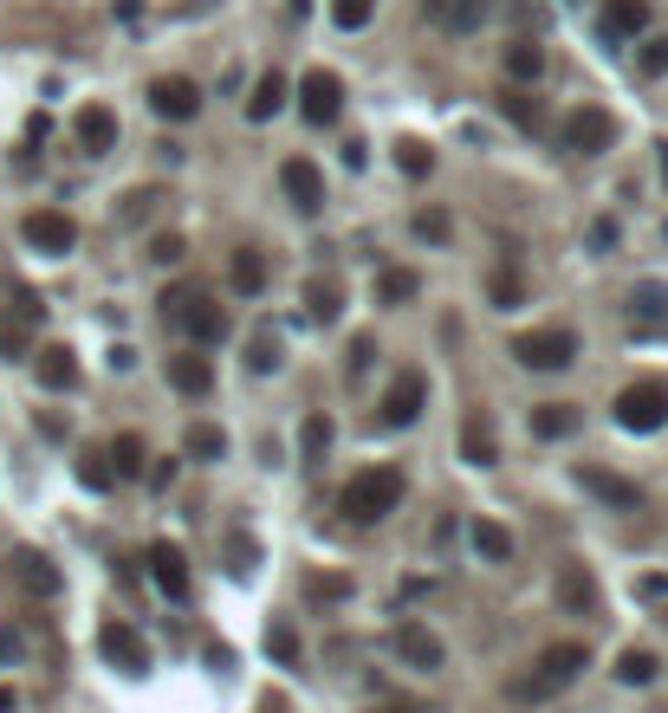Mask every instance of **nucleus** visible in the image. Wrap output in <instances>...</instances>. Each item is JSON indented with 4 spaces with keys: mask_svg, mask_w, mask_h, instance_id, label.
I'll return each mask as SVG.
<instances>
[{
    "mask_svg": "<svg viewBox=\"0 0 668 713\" xmlns=\"http://www.w3.org/2000/svg\"><path fill=\"white\" fill-rule=\"evenodd\" d=\"M396 506H403V474H396V467H364V474L338 494V512H344L351 525H383Z\"/></svg>",
    "mask_w": 668,
    "mask_h": 713,
    "instance_id": "nucleus-1",
    "label": "nucleus"
},
{
    "mask_svg": "<svg viewBox=\"0 0 668 713\" xmlns=\"http://www.w3.org/2000/svg\"><path fill=\"white\" fill-rule=\"evenodd\" d=\"M585 661H591V648H585V642H552V648L532 661V675H525L513 694H520V701H545V694L571 688V681L585 675Z\"/></svg>",
    "mask_w": 668,
    "mask_h": 713,
    "instance_id": "nucleus-2",
    "label": "nucleus"
},
{
    "mask_svg": "<svg viewBox=\"0 0 668 713\" xmlns=\"http://www.w3.org/2000/svg\"><path fill=\"white\" fill-rule=\"evenodd\" d=\"M610 409L630 434H656V428H668V383L663 376H636V383H623V396Z\"/></svg>",
    "mask_w": 668,
    "mask_h": 713,
    "instance_id": "nucleus-3",
    "label": "nucleus"
},
{
    "mask_svg": "<svg viewBox=\"0 0 668 713\" xmlns=\"http://www.w3.org/2000/svg\"><path fill=\"white\" fill-rule=\"evenodd\" d=\"M513 356H520L525 370H565V363H578V331H565V325L520 331L513 338Z\"/></svg>",
    "mask_w": 668,
    "mask_h": 713,
    "instance_id": "nucleus-4",
    "label": "nucleus"
},
{
    "mask_svg": "<svg viewBox=\"0 0 668 713\" xmlns=\"http://www.w3.org/2000/svg\"><path fill=\"white\" fill-rule=\"evenodd\" d=\"M20 234H26V247L46 253V260H66V253L78 247V220L66 208H33L26 220H20Z\"/></svg>",
    "mask_w": 668,
    "mask_h": 713,
    "instance_id": "nucleus-5",
    "label": "nucleus"
},
{
    "mask_svg": "<svg viewBox=\"0 0 668 713\" xmlns=\"http://www.w3.org/2000/svg\"><path fill=\"white\" fill-rule=\"evenodd\" d=\"M558 143H565L571 156H597V149H610V143H616V117H610V111H597V104H578V111H565Z\"/></svg>",
    "mask_w": 668,
    "mask_h": 713,
    "instance_id": "nucleus-6",
    "label": "nucleus"
},
{
    "mask_svg": "<svg viewBox=\"0 0 668 713\" xmlns=\"http://www.w3.org/2000/svg\"><path fill=\"white\" fill-rule=\"evenodd\" d=\"M623 325L636 338H668V285L663 280H636L623 298Z\"/></svg>",
    "mask_w": 668,
    "mask_h": 713,
    "instance_id": "nucleus-7",
    "label": "nucleus"
},
{
    "mask_svg": "<svg viewBox=\"0 0 668 713\" xmlns=\"http://www.w3.org/2000/svg\"><path fill=\"white\" fill-rule=\"evenodd\" d=\"M176 318H182V331H189V344H195V351H215L227 331H234V325H227V305H215L208 292H189Z\"/></svg>",
    "mask_w": 668,
    "mask_h": 713,
    "instance_id": "nucleus-8",
    "label": "nucleus"
},
{
    "mask_svg": "<svg viewBox=\"0 0 668 713\" xmlns=\"http://www.w3.org/2000/svg\"><path fill=\"white\" fill-rule=\"evenodd\" d=\"M396 655H403V668H416V675H442L448 668V642L429 630V623H396Z\"/></svg>",
    "mask_w": 668,
    "mask_h": 713,
    "instance_id": "nucleus-9",
    "label": "nucleus"
},
{
    "mask_svg": "<svg viewBox=\"0 0 668 713\" xmlns=\"http://www.w3.org/2000/svg\"><path fill=\"white\" fill-rule=\"evenodd\" d=\"M422 403H429V376H422V370H403V376L383 389L376 422H383V428H409L416 416H422Z\"/></svg>",
    "mask_w": 668,
    "mask_h": 713,
    "instance_id": "nucleus-10",
    "label": "nucleus"
},
{
    "mask_svg": "<svg viewBox=\"0 0 668 713\" xmlns=\"http://www.w3.org/2000/svg\"><path fill=\"white\" fill-rule=\"evenodd\" d=\"M552 597H558V610H565V616H597V577H591V565L565 558V565L552 570Z\"/></svg>",
    "mask_w": 668,
    "mask_h": 713,
    "instance_id": "nucleus-11",
    "label": "nucleus"
},
{
    "mask_svg": "<svg viewBox=\"0 0 668 713\" xmlns=\"http://www.w3.org/2000/svg\"><path fill=\"white\" fill-rule=\"evenodd\" d=\"M149 111H156V117H169V124H189V117L202 111V84H195V78H182V71H169V78H156V84H149Z\"/></svg>",
    "mask_w": 668,
    "mask_h": 713,
    "instance_id": "nucleus-12",
    "label": "nucleus"
},
{
    "mask_svg": "<svg viewBox=\"0 0 668 713\" xmlns=\"http://www.w3.org/2000/svg\"><path fill=\"white\" fill-rule=\"evenodd\" d=\"M98 648H104V661H111V668H124V675H144V668H149V642L137 636L131 623H117V616L98 630Z\"/></svg>",
    "mask_w": 668,
    "mask_h": 713,
    "instance_id": "nucleus-13",
    "label": "nucleus"
},
{
    "mask_svg": "<svg viewBox=\"0 0 668 713\" xmlns=\"http://www.w3.org/2000/svg\"><path fill=\"white\" fill-rule=\"evenodd\" d=\"M298 111H305L312 124H331V117L344 111V84H338V71H305V78H298Z\"/></svg>",
    "mask_w": 668,
    "mask_h": 713,
    "instance_id": "nucleus-14",
    "label": "nucleus"
},
{
    "mask_svg": "<svg viewBox=\"0 0 668 713\" xmlns=\"http://www.w3.org/2000/svg\"><path fill=\"white\" fill-rule=\"evenodd\" d=\"M149 577H156V590H162L169 603H182V597H189V552H182L176 539H156V545H149Z\"/></svg>",
    "mask_w": 668,
    "mask_h": 713,
    "instance_id": "nucleus-15",
    "label": "nucleus"
},
{
    "mask_svg": "<svg viewBox=\"0 0 668 713\" xmlns=\"http://www.w3.org/2000/svg\"><path fill=\"white\" fill-rule=\"evenodd\" d=\"M280 182H286V195H293L298 214H318V208H325V176H318V162H312V156H286V162H280Z\"/></svg>",
    "mask_w": 668,
    "mask_h": 713,
    "instance_id": "nucleus-16",
    "label": "nucleus"
},
{
    "mask_svg": "<svg viewBox=\"0 0 668 713\" xmlns=\"http://www.w3.org/2000/svg\"><path fill=\"white\" fill-rule=\"evenodd\" d=\"M578 487L591 499H603V506H616V512H643V487L636 480H623V474H603V467H578Z\"/></svg>",
    "mask_w": 668,
    "mask_h": 713,
    "instance_id": "nucleus-17",
    "label": "nucleus"
},
{
    "mask_svg": "<svg viewBox=\"0 0 668 713\" xmlns=\"http://www.w3.org/2000/svg\"><path fill=\"white\" fill-rule=\"evenodd\" d=\"M72 137H78L84 156H111V149H117V111H111V104H84L72 117Z\"/></svg>",
    "mask_w": 668,
    "mask_h": 713,
    "instance_id": "nucleus-18",
    "label": "nucleus"
},
{
    "mask_svg": "<svg viewBox=\"0 0 668 713\" xmlns=\"http://www.w3.org/2000/svg\"><path fill=\"white\" fill-rule=\"evenodd\" d=\"M422 13H429V26H442V33H480L487 13H494V0H422Z\"/></svg>",
    "mask_w": 668,
    "mask_h": 713,
    "instance_id": "nucleus-19",
    "label": "nucleus"
},
{
    "mask_svg": "<svg viewBox=\"0 0 668 713\" xmlns=\"http://www.w3.org/2000/svg\"><path fill=\"white\" fill-rule=\"evenodd\" d=\"M597 33H603L610 46H623V39L649 33V0H610V7H603V20H597Z\"/></svg>",
    "mask_w": 668,
    "mask_h": 713,
    "instance_id": "nucleus-20",
    "label": "nucleus"
},
{
    "mask_svg": "<svg viewBox=\"0 0 668 713\" xmlns=\"http://www.w3.org/2000/svg\"><path fill=\"white\" fill-rule=\"evenodd\" d=\"M33 376H39V389H78V356L66 351V344H46V351L33 356Z\"/></svg>",
    "mask_w": 668,
    "mask_h": 713,
    "instance_id": "nucleus-21",
    "label": "nucleus"
},
{
    "mask_svg": "<svg viewBox=\"0 0 668 713\" xmlns=\"http://www.w3.org/2000/svg\"><path fill=\"white\" fill-rule=\"evenodd\" d=\"M286 98H293L286 71H260V84H253V98H247V117H253V124H273V117L286 111Z\"/></svg>",
    "mask_w": 668,
    "mask_h": 713,
    "instance_id": "nucleus-22",
    "label": "nucleus"
},
{
    "mask_svg": "<svg viewBox=\"0 0 668 713\" xmlns=\"http://www.w3.org/2000/svg\"><path fill=\"white\" fill-rule=\"evenodd\" d=\"M13 577H20L33 597H59V570H53V558H46V552H33V545H20V552H13Z\"/></svg>",
    "mask_w": 668,
    "mask_h": 713,
    "instance_id": "nucleus-23",
    "label": "nucleus"
},
{
    "mask_svg": "<svg viewBox=\"0 0 668 713\" xmlns=\"http://www.w3.org/2000/svg\"><path fill=\"white\" fill-rule=\"evenodd\" d=\"M461 461H474V467H494V461H500V448H494V422H487V409H474V416L461 422Z\"/></svg>",
    "mask_w": 668,
    "mask_h": 713,
    "instance_id": "nucleus-24",
    "label": "nucleus"
},
{
    "mask_svg": "<svg viewBox=\"0 0 668 713\" xmlns=\"http://www.w3.org/2000/svg\"><path fill=\"white\" fill-rule=\"evenodd\" d=\"M169 383H176L182 396H208V389H215V370H208L202 351H182V356H169Z\"/></svg>",
    "mask_w": 668,
    "mask_h": 713,
    "instance_id": "nucleus-25",
    "label": "nucleus"
},
{
    "mask_svg": "<svg viewBox=\"0 0 668 713\" xmlns=\"http://www.w3.org/2000/svg\"><path fill=\"white\" fill-rule=\"evenodd\" d=\"M467 545H474L487 565H507V558H513V532H507L500 519H474V525H467Z\"/></svg>",
    "mask_w": 668,
    "mask_h": 713,
    "instance_id": "nucleus-26",
    "label": "nucleus"
},
{
    "mask_svg": "<svg viewBox=\"0 0 668 713\" xmlns=\"http://www.w3.org/2000/svg\"><path fill=\"white\" fill-rule=\"evenodd\" d=\"M578 422H585V416H578L571 403H539V409H532V434H539V441H571Z\"/></svg>",
    "mask_w": 668,
    "mask_h": 713,
    "instance_id": "nucleus-27",
    "label": "nucleus"
},
{
    "mask_svg": "<svg viewBox=\"0 0 668 713\" xmlns=\"http://www.w3.org/2000/svg\"><path fill=\"white\" fill-rule=\"evenodd\" d=\"M104 461H111V474H117V480H144V434H117V441H111V448H104Z\"/></svg>",
    "mask_w": 668,
    "mask_h": 713,
    "instance_id": "nucleus-28",
    "label": "nucleus"
},
{
    "mask_svg": "<svg viewBox=\"0 0 668 713\" xmlns=\"http://www.w3.org/2000/svg\"><path fill=\"white\" fill-rule=\"evenodd\" d=\"M227 280H234V292L260 298V292H267V260H260L253 247H240V253H234V267H227Z\"/></svg>",
    "mask_w": 668,
    "mask_h": 713,
    "instance_id": "nucleus-29",
    "label": "nucleus"
},
{
    "mask_svg": "<svg viewBox=\"0 0 668 713\" xmlns=\"http://www.w3.org/2000/svg\"><path fill=\"white\" fill-rule=\"evenodd\" d=\"M656 668H663L656 648H623V655H616V681H623V688H649Z\"/></svg>",
    "mask_w": 668,
    "mask_h": 713,
    "instance_id": "nucleus-30",
    "label": "nucleus"
},
{
    "mask_svg": "<svg viewBox=\"0 0 668 713\" xmlns=\"http://www.w3.org/2000/svg\"><path fill=\"white\" fill-rule=\"evenodd\" d=\"M409 227H416V240H429V247H448V240H454V214L435 208V202H422Z\"/></svg>",
    "mask_w": 668,
    "mask_h": 713,
    "instance_id": "nucleus-31",
    "label": "nucleus"
},
{
    "mask_svg": "<svg viewBox=\"0 0 668 713\" xmlns=\"http://www.w3.org/2000/svg\"><path fill=\"white\" fill-rule=\"evenodd\" d=\"M500 111L520 124L525 137H539V131H545V111H539V98H532V91H507V98H500Z\"/></svg>",
    "mask_w": 668,
    "mask_h": 713,
    "instance_id": "nucleus-32",
    "label": "nucleus"
},
{
    "mask_svg": "<svg viewBox=\"0 0 668 713\" xmlns=\"http://www.w3.org/2000/svg\"><path fill=\"white\" fill-rule=\"evenodd\" d=\"M539 71H545V53H539V39H513V46H507V78L532 84Z\"/></svg>",
    "mask_w": 668,
    "mask_h": 713,
    "instance_id": "nucleus-33",
    "label": "nucleus"
},
{
    "mask_svg": "<svg viewBox=\"0 0 668 713\" xmlns=\"http://www.w3.org/2000/svg\"><path fill=\"white\" fill-rule=\"evenodd\" d=\"M305 305H312V318H318V325H331V318L344 312V285H338V280H312Z\"/></svg>",
    "mask_w": 668,
    "mask_h": 713,
    "instance_id": "nucleus-34",
    "label": "nucleus"
},
{
    "mask_svg": "<svg viewBox=\"0 0 668 713\" xmlns=\"http://www.w3.org/2000/svg\"><path fill=\"white\" fill-rule=\"evenodd\" d=\"M305 597H312V603H344V597H351V577H344V570H312V577H305Z\"/></svg>",
    "mask_w": 668,
    "mask_h": 713,
    "instance_id": "nucleus-35",
    "label": "nucleus"
},
{
    "mask_svg": "<svg viewBox=\"0 0 668 713\" xmlns=\"http://www.w3.org/2000/svg\"><path fill=\"white\" fill-rule=\"evenodd\" d=\"M403 298H416V273L409 267H383L376 273V305H403Z\"/></svg>",
    "mask_w": 668,
    "mask_h": 713,
    "instance_id": "nucleus-36",
    "label": "nucleus"
},
{
    "mask_svg": "<svg viewBox=\"0 0 668 713\" xmlns=\"http://www.w3.org/2000/svg\"><path fill=\"white\" fill-rule=\"evenodd\" d=\"M182 448H189L195 461H222V454H227V434L215 422H195L189 434H182Z\"/></svg>",
    "mask_w": 668,
    "mask_h": 713,
    "instance_id": "nucleus-37",
    "label": "nucleus"
},
{
    "mask_svg": "<svg viewBox=\"0 0 668 713\" xmlns=\"http://www.w3.org/2000/svg\"><path fill=\"white\" fill-rule=\"evenodd\" d=\"M247 370H253V376H273V370H280V331H253V344H247Z\"/></svg>",
    "mask_w": 668,
    "mask_h": 713,
    "instance_id": "nucleus-38",
    "label": "nucleus"
},
{
    "mask_svg": "<svg viewBox=\"0 0 668 713\" xmlns=\"http://www.w3.org/2000/svg\"><path fill=\"white\" fill-rule=\"evenodd\" d=\"M396 169H403V176H416V182H422V176H429V169H435V156H429V143H396Z\"/></svg>",
    "mask_w": 668,
    "mask_h": 713,
    "instance_id": "nucleus-39",
    "label": "nucleus"
},
{
    "mask_svg": "<svg viewBox=\"0 0 668 713\" xmlns=\"http://www.w3.org/2000/svg\"><path fill=\"white\" fill-rule=\"evenodd\" d=\"M78 480H84L91 494H111V487H117V474H111L104 454H84V461H78Z\"/></svg>",
    "mask_w": 668,
    "mask_h": 713,
    "instance_id": "nucleus-40",
    "label": "nucleus"
},
{
    "mask_svg": "<svg viewBox=\"0 0 668 713\" xmlns=\"http://www.w3.org/2000/svg\"><path fill=\"white\" fill-rule=\"evenodd\" d=\"M616 240H623V227H616L610 214H597L591 227H585V247H591V253H616Z\"/></svg>",
    "mask_w": 668,
    "mask_h": 713,
    "instance_id": "nucleus-41",
    "label": "nucleus"
},
{
    "mask_svg": "<svg viewBox=\"0 0 668 713\" xmlns=\"http://www.w3.org/2000/svg\"><path fill=\"white\" fill-rule=\"evenodd\" d=\"M487 292H494V305H500V312H513V305L525 298V280H520V273H494V280H487Z\"/></svg>",
    "mask_w": 668,
    "mask_h": 713,
    "instance_id": "nucleus-42",
    "label": "nucleus"
},
{
    "mask_svg": "<svg viewBox=\"0 0 668 713\" xmlns=\"http://www.w3.org/2000/svg\"><path fill=\"white\" fill-rule=\"evenodd\" d=\"M325 448H331V422H325V416H312V422H305V467H318V461H325Z\"/></svg>",
    "mask_w": 668,
    "mask_h": 713,
    "instance_id": "nucleus-43",
    "label": "nucleus"
},
{
    "mask_svg": "<svg viewBox=\"0 0 668 713\" xmlns=\"http://www.w3.org/2000/svg\"><path fill=\"white\" fill-rule=\"evenodd\" d=\"M331 20L344 33H358V26H371V0H331Z\"/></svg>",
    "mask_w": 668,
    "mask_h": 713,
    "instance_id": "nucleus-44",
    "label": "nucleus"
},
{
    "mask_svg": "<svg viewBox=\"0 0 668 713\" xmlns=\"http://www.w3.org/2000/svg\"><path fill=\"white\" fill-rule=\"evenodd\" d=\"M371 363H376V338H371V331H358V338H351V351H344V370H351V376H364Z\"/></svg>",
    "mask_w": 668,
    "mask_h": 713,
    "instance_id": "nucleus-45",
    "label": "nucleus"
},
{
    "mask_svg": "<svg viewBox=\"0 0 668 713\" xmlns=\"http://www.w3.org/2000/svg\"><path fill=\"white\" fill-rule=\"evenodd\" d=\"M267 655H273V661H298V636L286 630V623H273V630H267Z\"/></svg>",
    "mask_w": 668,
    "mask_h": 713,
    "instance_id": "nucleus-46",
    "label": "nucleus"
},
{
    "mask_svg": "<svg viewBox=\"0 0 668 713\" xmlns=\"http://www.w3.org/2000/svg\"><path fill=\"white\" fill-rule=\"evenodd\" d=\"M182 253H189V247H182V234H156V240H149V260H156V267H176Z\"/></svg>",
    "mask_w": 668,
    "mask_h": 713,
    "instance_id": "nucleus-47",
    "label": "nucleus"
},
{
    "mask_svg": "<svg viewBox=\"0 0 668 713\" xmlns=\"http://www.w3.org/2000/svg\"><path fill=\"white\" fill-rule=\"evenodd\" d=\"M636 71H643V78H663V71H668V39H656V46H643V59H636Z\"/></svg>",
    "mask_w": 668,
    "mask_h": 713,
    "instance_id": "nucleus-48",
    "label": "nucleus"
},
{
    "mask_svg": "<svg viewBox=\"0 0 668 713\" xmlns=\"http://www.w3.org/2000/svg\"><path fill=\"white\" fill-rule=\"evenodd\" d=\"M227 558H234V577H240V570H253V558H260V552H253V539H240V532H234V539H227Z\"/></svg>",
    "mask_w": 668,
    "mask_h": 713,
    "instance_id": "nucleus-49",
    "label": "nucleus"
},
{
    "mask_svg": "<svg viewBox=\"0 0 668 713\" xmlns=\"http://www.w3.org/2000/svg\"><path fill=\"white\" fill-rule=\"evenodd\" d=\"M20 655H26V636H20L13 623H0V668H13Z\"/></svg>",
    "mask_w": 668,
    "mask_h": 713,
    "instance_id": "nucleus-50",
    "label": "nucleus"
},
{
    "mask_svg": "<svg viewBox=\"0 0 668 713\" xmlns=\"http://www.w3.org/2000/svg\"><path fill=\"white\" fill-rule=\"evenodd\" d=\"M636 597H643V603H668V577L643 570V577H636Z\"/></svg>",
    "mask_w": 668,
    "mask_h": 713,
    "instance_id": "nucleus-51",
    "label": "nucleus"
},
{
    "mask_svg": "<svg viewBox=\"0 0 668 713\" xmlns=\"http://www.w3.org/2000/svg\"><path fill=\"white\" fill-rule=\"evenodd\" d=\"M513 20L520 26H539V0H513Z\"/></svg>",
    "mask_w": 668,
    "mask_h": 713,
    "instance_id": "nucleus-52",
    "label": "nucleus"
},
{
    "mask_svg": "<svg viewBox=\"0 0 668 713\" xmlns=\"http://www.w3.org/2000/svg\"><path fill=\"white\" fill-rule=\"evenodd\" d=\"M20 708V694H13V688H0V713H13Z\"/></svg>",
    "mask_w": 668,
    "mask_h": 713,
    "instance_id": "nucleus-53",
    "label": "nucleus"
},
{
    "mask_svg": "<svg viewBox=\"0 0 668 713\" xmlns=\"http://www.w3.org/2000/svg\"><path fill=\"white\" fill-rule=\"evenodd\" d=\"M663 182H668V143H663Z\"/></svg>",
    "mask_w": 668,
    "mask_h": 713,
    "instance_id": "nucleus-54",
    "label": "nucleus"
},
{
    "mask_svg": "<svg viewBox=\"0 0 668 713\" xmlns=\"http://www.w3.org/2000/svg\"><path fill=\"white\" fill-rule=\"evenodd\" d=\"M383 713H396V708H383Z\"/></svg>",
    "mask_w": 668,
    "mask_h": 713,
    "instance_id": "nucleus-55",
    "label": "nucleus"
}]
</instances>
